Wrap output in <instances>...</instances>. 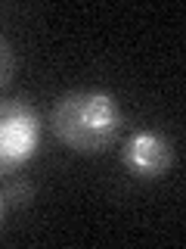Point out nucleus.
Instances as JSON below:
<instances>
[{
	"label": "nucleus",
	"mask_w": 186,
	"mask_h": 249,
	"mask_svg": "<svg viewBox=\"0 0 186 249\" xmlns=\"http://www.w3.org/2000/svg\"><path fill=\"white\" fill-rule=\"evenodd\" d=\"M121 165L137 181H158L174 165V143L161 131H134L121 146Z\"/></svg>",
	"instance_id": "nucleus-3"
},
{
	"label": "nucleus",
	"mask_w": 186,
	"mask_h": 249,
	"mask_svg": "<svg viewBox=\"0 0 186 249\" xmlns=\"http://www.w3.org/2000/svg\"><path fill=\"white\" fill-rule=\"evenodd\" d=\"M41 146V115L22 97L0 100V178H10L34 159Z\"/></svg>",
	"instance_id": "nucleus-2"
},
{
	"label": "nucleus",
	"mask_w": 186,
	"mask_h": 249,
	"mask_svg": "<svg viewBox=\"0 0 186 249\" xmlns=\"http://www.w3.org/2000/svg\"><path fill=\"white\" fill-rule=\"evenodd\" d=\"M3 212H6V202H3V196H0V221H3Z\"/></svg>",
	"instance_id": "nucleus-6"
},
{
	"label": "nucleus",
	"mask_w": 186,
	"mask_h": 249,
	"mask_svg": "<svg viewBox=\"0 0 186 249\" xmlns=\"http://www.w3.org/2000/svg\"><path fill=\"white\" fill-rule=\"evenodd\" d=\"M3 202L13 209H25L31 206V199H34V184L28 181V178H10V181L3 184Z\"/></svg>",
	"instance_id": "nucleus-4"
},
{
	"label": "nucleus",
	"mask_w": 186,
	"mask_h": 249,
	"mask_svg": "<svg viewBox=\"0 0 186 249\" xmlns=\"http://www.w3.org/2000/svg\"><path fill=\"white\" fill-rule=\"evenodd\" d=\"M50 128L59 143L78 156L106 153L124 128L118 100L106 90H68L50 112Z\"/></svg>",
	"instance_id": "nucleus-1"
},
{
	"label": "nucleus",
	"mask_w": 186,
	"mask_h": 249,
	"mask_svg": "<svg viewBox=\"0 0 186 249\" xmlns=\"http://www.w3.org/2000/svg\"><path fill=\"white\" fill-rule=\"evenodd\" d=\"M13 75H16V53H13L10 41L0 37V90L13 81Z\"/></svg>",
	"instance_id": "nucleus-5"
}]
</instances>
